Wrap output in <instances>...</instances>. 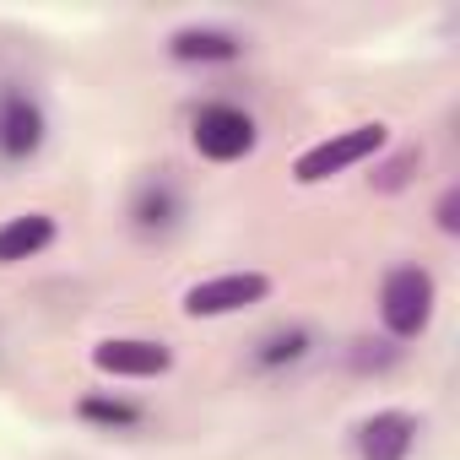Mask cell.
I'll return each mask as SVG.
<instances>
[{
    "label": "cell",
    "instance_id": "1",
    "mask_svg": "<svg viewBox=\"0 0 460 460\" xmlns=\"http://www.w3.org/2000/svg\"><path fill=\"white\" fill-rule=\"evenodd\" d=\"M433 304H438V282H433L422 266H395V271L385 277V288H379V320H385V331L401 336V341H411V336L428 331Z\"/></svg>",
    "mask_w": 460,
    "mask_h": 460
},
{
    "label": "cell",
    "instance_id": "2",
    "mask_svg": "<svg viewBox=\"0 0 460 460\" xmlns=\"http://www.w3.org/2000/svg\"><path fill=\"white\" fill-rule=\"evenodd\" d=\"M379 146H385V125H379V119H374V125L336 130V136L314 141L309 152H298V163H293V179H298V184H325V179H336V173H347V168L368 163Z\"/></svg>",
    "mask_w": 460,
    "mask_h": 460
},
{
    "label": "cell",
    "instance_id": "3",
    "mask_svg": "<svg viewBox=\"0 0 460 460\" xmlns=\"http://www.w3.org/2000/svg\"><path fill=\"white\" fill-rule=\"evenodd\" d=\"M266 293H271L266 271H227V277H206V282L184 288L179 309L190 320H222V314H239V309L266 304Z\"/></svg>",
    "mask_w": 460,
    "mask_h": 460
},
{
    "label": "cell",
    "instance_id": "4",
    "mask_svg": "<svg viewBox=\"0 0 460 460\" xmlns=\"http://www.w3.org/2000/svg\"><path fill=\"white\" fill-rule=\"evenodd\" d=\"M190 141H195V152H200L206 163H239V157L255 152L261 130H255V119H250L244 109H234V103H206V109L195 114V125H190Z\"/></svg>",
    "mask_w": 460,
    "mask_h": 460
},
{
    "label": "cell",
    "instance_id": "5",
    "mask_svg": "<svg viewBox=\"0 0 460 460\" xmlns=\"http://www.w3.org/2000/svg\"><path fill=\"white\" fill-rule=\"evenodd\" d=\"M49 141V119L44 103L28 87H0V163H28L39 157V146Z\"/></svg>",
    "mask_w": 460,
    "mask_h": 460
},
{
    "label": "cell",
    "instance_id": "6",
    "mask_svg": "<svg viewBox=\"0 0 460 460\" xmlns=\"http://www.w3.org/2000/svg\"><path fill=\"white\" fill-rule=\"evenodd\" d=\"M93 368L114 374V379H157L173 368V352L163 341H146V336H109L93 347Z\"/></svg>",
    "mask_w": 460,
    "mask_h": 460
},
{
    "label": "cell",
    "instance_id": "7",
    "mask_svg": "<svg viewBox=\"0 0 460 460\" xmlns=\"http://www.w3.org/2000/svg\"><path fill=\"white\" fill-rule=\"evenodd\" d=\"M352 438H358V455H363V460H406V455L417 449V417L390 406V411L363 417Z\"/></svg>",
    "mask_w": 460,
    "mask_h": 460
},
{
    "label": "cell",
    "instance_id": "8",
    "mask_svg": "<svg viewBox=\"0 0 460 460\" xmlns=\"http://www.w3.org/2000/svg\"><path fill=\"white\" fill-rule=\"evenodd\" d=\"M168 55H173L179 66H227V60L244 55V39L227 33V28H200V22H190V28H173V33H168Z\"/></svg>",
    "mask_w": 460,
    "mask_h": 460
},
{
    "label": "cell",
    "instance_id": "9",
    "mask_svg": "<svg viewBox=\"0 0 460 460\" xmlns=\"http://www.w3.org/2000/svg\"><path fill=\"white\" fill-rule=\"evenodd\" d=\"M55 244V217L49 211H22L12 222H0V266H22Z\"/></svg>",
    "mask_w": 460,
    "mask_h": 460
},
{
    "label": "cell",
    "instance_id": "10",
    "mask_svg": "<svg viewBox=\"0 0 460 460\" xmlns=\"http://www.w3.org/2000/svg\"><path fill=\"white\" fill-rule=\"evenodd\" d=\"M179 211H184V200H179V190L168 179H146L136 190V200H130V217H136L141 234H168V227L179 222Z\"/></svg>",
    "mask_w": 460,
    "mask_h": 460
},
{
    "label": "cell",
    "instance_id": "11",
    "mask_svg": "<svg viewBox=\"0 0 460 460\" xmlns=\"http://www.w3.org/2000/svg\"><path fill=\"white\" fill-rule=\"evenodd\" d=\"M76 411L87 422H103V428H136L141 422V406L136 401H119V395H87Z\"/></svg>",
    "mask_w": 460,
    "mask_h": 460
},
{
    "label": "cell",
    "instance_id": "12",
    "mask_svg": "<svg viewBox=\"0 0 460 460\" xmlns=\"http://www.w3.org/2000/svg\"><path fill=\"white\" fill-rule=\"evenodd\" d=\"M304 352H309V331H277V336L261 341L255 363H261V368H277V363H298Z\"/></svg>",
    "mask_w": 460,
    "mask_h": 460
},
{
    "label": "cell",
    "instance_id": "13",
    "mask_svg": "<svg viewBox=\"0 0 460 460\" xmlns=\"http://www.w3.org/2000/svg\"><path fill=\"white\" fill-rule=\"evenodd\" d=\"M411 168H422V152H401V157H390V163L374 173V190H401V184H411Z\"/></svg>",
    "mask_w": 460,
    "mask_h": 460
},
{
    "label": "cell",
    "instance_id": "14",
    "mask_svg": "<svg viewBox=\"0 0 460 460\" xmlns=\"http://www.w3.org/2000/svg\"><path fill=\"white\" fill-rule=\"evenodd\" d=\"M455 211H460V195H455V190H444V195H438V211H433L444 234H455V227H460V217H455Z\"/></svg>",
    "mask_w": 460,
    "mask_h": 460
}]
</instances>
